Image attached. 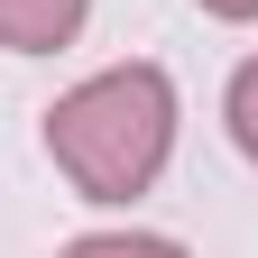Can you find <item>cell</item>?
Instances as JSON below:
<instances>
[{
	"label": "cell",
	"instance_id": "5b68a950",
	"mask_svg": "<svg viewBox=\"0 0 258 258\" xmlns=\"http://www.w3.org/2000/svg\"><path fill=\"white\" fill-rule=\"evenodd\" d=\"M212 19H258V0H203Z\"/></svg>",
	"mask_w": 258,
	"mask_h": 258
},
{
	"label": "cell",
	"instance_id": "277c9868",
	"mask_svg": "<svg viewBox=\"0 0 258 258\" xmlns=\"http://www.w3.org/2000/svg\"><path fill=\"white\" fill-rule=\"evenodd\" d=\"M231 139L258 157V55H249L240 74H231Z\"/></svg>",
	"mask_w": 258,
	"mask_h": 258
},
{
	"label": "cell",
	"instance_id": "3957f363",
	"mask_svg": "<svg viewBox=\"0 0 258 258\" xmlns=\"http://www.w3.org/2000/svg\"><path fill=\"white\" fill-rule=\"evenodd\" d=\"M64 258H184V249L157 240V231H92V240H74Z\"/></svg>",
	"mask_w": 258,
	"mask_h": 258
},
{
	"label": "cell",
	"instance_id": "7a4b0ae2",
	"mask_svg": "<svg viewBox=\"0 0 258 258\" xmlns=\"http://www.w3.org/2000/svg\"><path fill=\"white\" fill-rule=\"evenodd\" d=\"M92 0H0V46L10 55H46V46H74Z\"/></svg>",
	"mask_w": 258,
	"mask_h": 258
},
{
	"label": "cell",
	"instance_id": "6da1fadb",
	"mask_svg": "<svg viewBox=\"0 0 258 258\" xmlns=\"http://www.w3.org/2000/svg\"><path fill=\"white\" fill-rule=\"evenodd\" d=\"M175 148V83L157 64H111V74L74 83L46 111V157L74 175L83 203H129L148 194Z\"/></svg>",
	"mask_w": 258,
	"mask_h": 258
}]
</instances>
